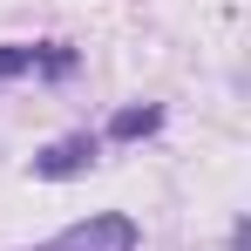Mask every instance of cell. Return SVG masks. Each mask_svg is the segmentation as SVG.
Wrapping results in <instances>:
<instances>
[{
    "instance_id": "cell-1",
    "label": "cell",
    "mask_w": 251,
    "mask_h": 251,
    "mask_svg": "<svg viewBox=\"0 0 251 251\" xmlns=\"http://www.w3.org/2000/svg\"><path fill=\"white\" fill-rule=\"evenodd\" d=\"M41 251H136V224L123 210H95L82 224H68L61 238H48Z\"/></svg>"
},
{
    "instance_id": "cell-2",
    "label": "cell",
    "mask_w": 251,
    "mask_h": 251,
    "mask_svg": "<svg viewBox=\"0 0 251 251\" xmlns=\"http://www.w3.org/2000/svg\"><path fill=\"white\" fill-rule=\"evenodd\" d=\"M88 163H95V136H68V143L34 156V176H82Z\"/></svg>"
},
{
    "instance_id": "cell-3",
    "label": "cell",
    "mask_w": 251,
    "mask_h": 251,
    "mask_svg": "<svg viewBox=\"0 0 251 251\" xmlns=\"http://www.w3.org/2000/svg\"><path fill=\"white\" fill-rule=\"evenodd\" d=\"M27 68L68 75V68H75V54H68V48H0V75H27Z\"/></svg>"
},
{
    "instance_id": "cell-4",
    "label": "cell",
    "mask_w": 251,
    "mask_h": 251,
    "mask_svg": "<svg viewBox=\"0 0 251 251\" xmlns=\"http://www.w3.org/2000/svg\"><path fill=\"white\" fill-rule=\"evenodd\" d=\"M143 129H156V109H123L116 116V136H143Z\"/></svg>"
}]
</instances>
